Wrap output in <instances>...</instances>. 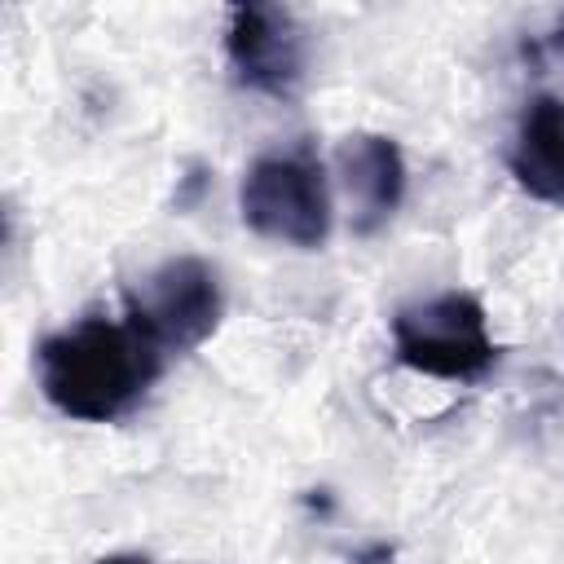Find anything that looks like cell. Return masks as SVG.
<instances>
[{"mask_svg":"<svg viewBox=\"0 0 564 564\" xmlns=\"http://www.w3.org/2000/svg\"><path fill=\"white\" fill-rule=\"evenodd\" d=\"M242 225L269 242L313 251L330 234V185L308 150L260 154L238 185Z\"/></svg>","mask_w":564,"mask_h":564,"instance_id":"cell-2","label":"cell"},{"mask_svg":"<svg viewBox=\"0 0 564 564\" xmlns=\"http://www.w3.org/2000/svg\"><path fill=\"white\" fill-rule=\"evenodd\" d=\"M392 348L401 366L432 379H476L498 361L485 304L467 291H441L397 308Z\"/></svg>","mask_w":564,"mask_h":564,"instance_id":"cell-3","label":"cell"},{"mask_svg":"<svg viewBox=\"0 0 564 564\" xmlns=\"http://www.w3.org/2000/svg\"><path fill=\"white\" fill-rule=\"evenodd\" d=\"M335 167H339L352 234L366 238L379 225H388L392 212L401 207V194H405V163H401L397 141L379 137V132L344 137L335 150Z\"/></svg>","mask_w":564,"mask_h":564,"instance_id":"cell-6","label":"cell"},{"mask_svg":"<svg viewBox=\"0 0 564 564\" xmlns=\"http://www.w3.org/2000/svg\"><path fill=\"white\" fill-rule=\"evenodd\" d=\"M97 564H150L145 555H106V560H97Z\"/></svg>","mask_w":564,"mask_h":564,"instance_id":"cell-8","label":"cell"},{"mask_svg":"<svg viewBox=\"0 0 564 564\" xmlns=\"http://www.w3.org/2000/svg\"><path fill=\"white\" fill-rule=\"evenodd\" d=\"M123 304H128V322L163 357L198 348L220 326V313H225L220 278L198 256L163 260L159 269H150L141 282L128 286Z\"/></svg>","mask_w":564,"mask_h":564,"instance_id":"cell-4","label":"cell"},{"mask_svg":"<svg viewBox=\"0 0 564 564\" xmlns=\"http://www.w3.org/2000/svg\"><path fill=\"white\" fill-rule=\"evenodd\" d=\"M225 53H229L234 79L251 93L286 97L304 79V31L286 9H273V4L229 9Z\"/></svg>","mask_w":564,"mask_h":564,"instance_id":"cell-5","label":"cell"},{"mask_svg":"<svg viewBox=\"0 0 564 564\" xmlns=\"http://www.w3.org/2000/svg\"><path fill=\"white\" fill-rule=\"evenodd\" d=\"M44 397L79 423H110L128 414L163 370V352L123 317H84L53 330L35 348Z\"/></svg>","mask_w":564,"mask_h":564,"instance_id":"cell-1","label":"cell"},{"mask_svg":"<svg viewBox=\"0 0 564 564\" xmlns=\"http://www.w3.org/2000/svg\"><path fill=\"white\" fill-rule=\"evenodd\" d=\"M511 172L533 198L564 207V101L560 97H533L524 106L516 145H511Z\"/></svg>","mask_w":564,"mask_h":564,"instance_id":"cell-7","label":"cell"},{"mask_svg":"<svg viewBox=\"0 0 564 564\" xmlns=\"http://www.w3.org/2000/svg\"><path fill=\"white\" fill-rule=\"evenodd\" d=\"M361 564H392V560H361Z\"/></svg>","mask_w":564,"mask_h":564,"instance_id":"cell-9","label":"cell"}]
</instances>
